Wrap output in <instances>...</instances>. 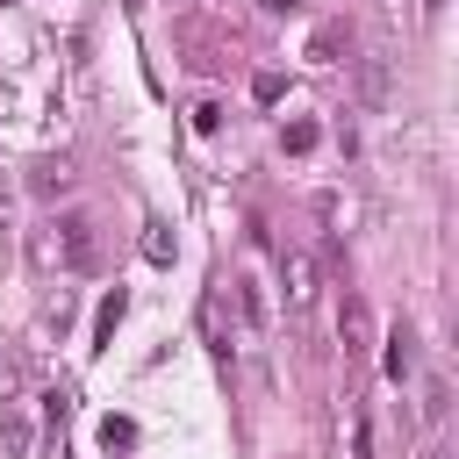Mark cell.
<instances>
[{"instance_id":"10","label":"cell","mask_w":459,"mask_h":459,"mask_svg":"<svg viewBox=\"0 0 459 459\" xmlns=\"http://www.w3.org/2000/svg\"><path fill=\"white\" fill-rule=\"evenodd\" d=\"M100 445H108V452H115V445H136V423H122V416H108V423H100Z\"/></svg>"},{"instance_id":"4","label":"cell","mask_w":459,"mask_h":459,"mask_svg":"<svg viewBox=\"0 0 459 459\" xmlns=\"http://www.w3.org/2000/svg\"><path fill=\"white\" fill-rule=\"evenodd\" d=\"M230 294H237V308H244V323H251V330H265V287H258L251 273H237V280H230Z\"/></svg>"},{"instance_id":"14","label":"cell","mask_w":459,"mask_h":459,"mask_svg":"<svg viewBox=\"0 0 459 459\" xmlns=\"http://www.w3.org/2000/svg\"><path fill=\"white\" fill-rule=\"evenodd\" d=\"M344 50V29H316V57H337Z\"/></svg>"},{"instance_id":"9","label":"cell","mask_w":459,"mask_h":459,"mask_svg":"<svg viewBox=\"0 0 459 459\" xmlns=\"http://www.w3.org/2000/svg\"><path fill=\"white\" fill-rule=\"evenodd\" d=\"M445 409H452V387H445V380H430V387H423V416H430V423H437V416H445Z\"/></svg>"},{"instance_id":"3","label":"cell","mask_w":459,"mask_h":459,"mask_svg":"<svg viewBox=\"0 0 459 459\" xmlns=\"http://www.w3.org/2000/svg\"><path fill=\"white\" fill-rule=\"evenodd\" d=\"M337 330H344V351H366V344H373V316H366V301H359V294H344Z\"/></svg>"},{"instance_id":"15","label":"cell","mask_w":459,"mask_h":459,"mask_svg":"<svg viewBox=\"0 0 459 459\" xmlns=\"http://www.w3.org/2000/svg\"><path fill=\"white\" fill-rule=\"evenodd\" d=\"M258 7H265V14H294L301 0H258Z\"/></svg>"},{"instance_id":"5","label":"cell","mask_w":459,"mask_h":459,"mask_svg":"<svg viewBox=\"0 0 459 459\" xmlns=\"http://www.w3.org/2000/svg\"><path fill=\"white\" fill-rule=\"evenodd\" d=\"M201 330H208V351H215V359H230V351H237V337L222 330V294H208V301H201Z\"/></svg>"},{"instance_id":"17","label":"cell","mask_w":459,"mask_h":459,"mask_svg":"<svg viewBox=\"0 0 459 459\" xmlns=\"http://www.w3.org/2000/svg\"><path fill=\"white\" fill-rule=\"evenodd\" d=\"M129 7H143V0H129Z\"/></svg>"},{"instance_id":"16","label":"cell","mask_w":459,"mask_h":459,"mask_svg":"<svg viewBox=\"0 0 459 459\" xmlns=\"http://www.w3.org/2000/svg\"><path fill=\"white\" fill-rule=\"evenodd\" d=\"M423 459H452V452H445V445H430V452H423Z\"/></svg>"},{"instance_id":"8","label":"cell","mask_w":459,"mask_h":459,"mask_svg":"<svg viewBox=\"0 0 459 459\" xmlns=\"http://www.w3.org/2000/svg\"><path fill=\"white\" fill-rule=\"evenodd\" d=\"M280 151H316V122H287L280 129Z\"/></svg>"},{"instance_id":"2","label":"cell","mask_w":459,"mask_h":459,"mask_svg":"<svg viewBox=\"0 0 459 459\" xmlns=\"http://www.w3.org/2000/svg\"><path fill=\"white\" fill-rule=\"evenodd\" d=\"M316 294H323L316 258H308V251H280V301L301 316V308H316Z\"/></svg>"},{"instance_id":"7","label":"cell","mask_w":459,"mask_h":459,"mask_svg":"<svg viewBox=\"0 0 459 459\" xmlns=\"http://www.w3.org/2000/svg\"><path fill=\"white\" fill-rule=\"evenodd\" d=\"M122 308H129V294L115 287V294L100 301V316H93V351H108V337H115V323H122Z\"/></svg>"},{"instance_id":"11","label":"cell","mask_w":459,"mask_h":459,"mask_svg":"<svg viewBox=\"0 0 459 459\" xmlns=\"http://www.w3.org/2000/svg\"><path fill=\"white\" fill-rule=\"evenodd\" d=\"M251 93H258V100H265V108H273V100H280V93H287V79H280V72H258V79H251Z\"/></svg>"},{"instance_id":"1","label":"cell","mask_w":459,"mask_h":459,"mask_svg":"<svg viewBox=\"0 0 459 459\" xmlns=\"http://www.w3.org/2000/svg\"><path fill=\"white\" fill-rule=\"evenodd\" d=\"M50 251H57L72 273H93V265H100V230H93V215H57Z\"/></svg>"},{"instance_id":"12","label":"cell","mask_w":459,"mask_h":459,"mask_svg":"<svg viewBox=\"0 0 459 459\" xmlns=\"http://www.w3.org/2000/svg\"><path fill=\"white\" fill-rule=\"evenodd\" d=\"M65 179H72L65 165H43V172H36V194H65Z\"/></svg>"},{"instance_id":"6","label":"cell","mask_w":459,"mask_h":459,"mask_svg":"<svg viewBox=\"0 0 459 459\" xmlns=\"http://www.w3.org/2000/svg\"><path fill=\"white\" fill-rule=\"evenodd\" d=\"M380 366H387V380H402L409 366H416V337H409V323L387 337V351H380Z\"/></svg>"},{"instance_id":"13","label":"cell","mask_w":459,"mask_h":459,"mask_svg":"<svg viewBox=\"0 0 459 459\" xmlns=\"http://www.w3.org/2000/svg\"><path fill=\"white\" fill-rule=\"evenodd\" d=\"M351 459H373V423H366V416L351 423Z\"/></svg>"}]
</instances>
